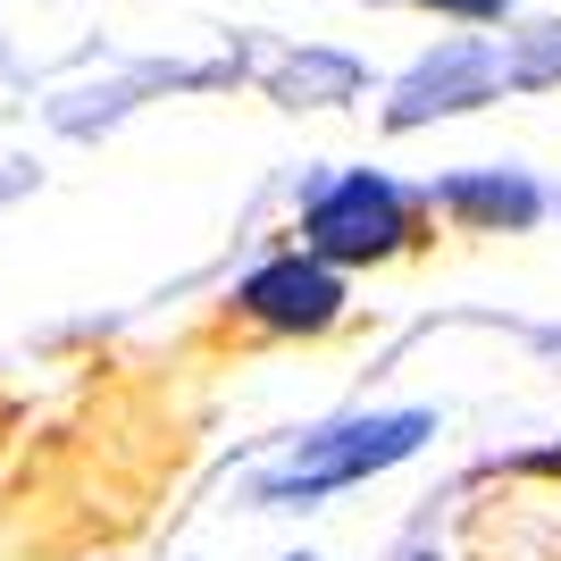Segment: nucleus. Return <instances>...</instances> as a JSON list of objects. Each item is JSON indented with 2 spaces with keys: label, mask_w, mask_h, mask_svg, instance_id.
<instances>
[{
  "label": "nucleus",
  "mask_w": 561,
  "mask_h": 561,
  "mask_svg": "<svg viewBox=\"0 0 561 561\" xmlns=\"http://www.w3.org/2000/svg\"><path fill=\"white\" fill-rule=\"evenodd\" d=\"M420 9H453V18H503V0H420Z\"/></svg>",
  "instance_id": "nucleus-7"
},
{
  "label": "nucleus",
  "mask_w": 561,
  "mask_h": 561,
  "mask_svg": "<svg viewBox=\"0 0 561 561\" xmlns=\"http://www.w3.org/2000/svg\"><path fill=\"white\" fill-rule=\"evenodd\" d=\"M436 202L478 218V227H528V218L545 210V193L528 185V176H453V185H436Z\"/></svg>",
  "instance_id": "nucleus-5"
},
{
  "label": "nucleus",
  "mask_w": 561,
  "mask_h": 561,
  "mask_svg": "<svg viewBox=\"0 0 561 561\" xmlns=\"http://www.w3.org/2000/svg\"><path fill=\"white\" fill-rule=\"evenodd\" d=\"M234 302H243V319H260V328H277V335H319L335 310H344V285H335L328 260L294 252V260H268V268H252Z\"/></svg>",
  "instance_id": "nucleus-3"
},
{
  "label": "nucleus",
  "mask_w": 561,
  "mask_h": 561,
  "mask_svg": "<svg viewBox=\"0 0 561 561\" xmlns=\"http://www.w3.org/2000/svg\"><path fill=\"white\" fill-rule=\"evenodd\" d=\"M436 436V420L427 411H377V420H335L319 427V436H302V445L285 453V461H268L252 478V503H268V512H294V503H319V494H344L360 486V478H377V469L411 461V453Z\"/></svg>",
  "instance_id": "nucleus-1"
},
{
  "label": "nucleus",
  "mask_w": 561,
  "mask_h": 561,
  "mask_svg": "<svg viewBox=\"0 0 561 561\" xmlns=\"http://www.w3.org/2000/svg\"><path fill=\"white\" fill-rule=\"evenodd\" d=\"M285 84H294V93H302V101H310V93H328V101H344L352 84H360V76H352L344 59H302V68L285 76Z\"/></svg>",
  "instance_id": "nucleus-6"
},
{
  "label": "nucleus",
  "mask_w": 561,
  "mask_h": 561,
  "mask_svg": "<svg viewBox=\"0 0 561 561\" xmlns=\"http://www.w3.org/2000/svg\"><path fill=\"white\" fill-rule=\"evenodd\" d=\"M294 561H310V553H294Z\"/></svg>",
  "instance_id": "nucleus-9"
},
{
  "label": "nucleus",
  "mask_w": 561,
  "mask_h": 561,
  "mask_svg": "<svg viewBox=\"0 0 561 561\" xmlns=\"http://www.w3.org/2000/svg\"><path fill=\"white\" fill-rule=\"evenodd\" d=\"M494 76H503V59H494L486 43H445L436 59H420V68L402 76L394 93V126H420V117H453V110H478V101H494Z\"/></svg>",
  "instance_id": "nucleus-4"
},
{
  "label": "nucleus",
  "mask_w": 561,
  "mask_h": 561,
  "mask_svg": "<svg viewBox=\"0 0 561 561\" xmlns=\"http://www.w3.org/2000/svg\"><path fill=\"white\" fill-rule=\"evenodd\" d=\"M402 234H411V193L377 168H352V176H335L302 202L310 260H386L402 252Z\"/></svg>",
  "instance_id": "nucleus-2"
},
{
  "label": "nucleus",
  "mask_w": 561,
  "mask_h": 561,
  "mask_svg": "<svg viewBox=\"0 0 561 561\" xmlns=\"http://www.w3.org/2000/svg\"><path fill=\"white\" fill-rule=\"evenodd\" d=\"M411 561H436V553H411Z\"/></svg>",
  "instance_id": "nucleus-8"
}]
</instances>
